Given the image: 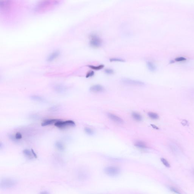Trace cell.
<instances>
[{
  "mask_svg": "<svg viewBox=\"0 0 194 194\" xmlns=\"http://www.w3.org/2000/svg\"><path fill=\"white\" fill-rule=\"evenodd\" d=\"M60 54V51L57 50L52 52L50 54L48 55V57L47 58V61L48 62H52L54 60L58 57Z\"/></svg>",
  "mask_w": 194,
  "mask_h": 194,
  "instance_id": "52a82bcc",
  "label": "cell"
},
{
  "mask_svg": "<svg viewBox=\"0 0 194 194\" xmlns=\"http://www.w3.org/2000/svg\"><path fill=\"white\" fill-rule=\"evenodd\" d=\"M108 117L112 121L118 123H120V124H122L124 122V121L122 119L119 117L118 116L113 114L112 113H108Z\"/></svg>",
  "mask_w": 194,
  "mask_h": 194,
  "instance_id": "9c48e42d",
  "label": "cell"
},
{
  "mask_svg": "<svg viewBox=\"0 0 194 194\" xmlns=\"http://www.w3.org/2000/svg\"><path fill=\"white\" fill-rule=\"evenodd\" d=\"M40 194H49L48 192L46 191H43L42 192H40Z\"/></svg>",
  "mask_w": 194,
  "mask_h": 194,
  "instance_id": "f1b7e54d",
  "label": "cell"
},
{
  "mask_svg": "<svg viewBox=\"0 0 194 194\" xmlns=\"http://www.w3.org/2000/svg\"><path fill=\"white\" fill-rule=\"evenodd\" d=\"M15 137L17 140L21 139L23 137L22 134H21L20 132H18L16 133Z\"/></svg>",
  "mask_w": 194,
  "mask_h": 194,
  "instance_id": "484cf974",
  "label": "cell"
},
{
  "mask_svg": "<svg viewBox=\"0 0 194 194\" xmlns=\"http://www.w3.org/2000/svg\"><path fill=\"white\" fill-rule=\"evenodd\" d=\"M23 153L25 155L29 158H32L34 157L31 150H30L28 149H24L23 150Z\"/></svg>",
  "mask_w": 194,
  "mask_h": 194,
  "instance_id": "5bb4252c",
  "label": "cell"
},
{
  "mask_svg": "<svg viewBox=\"0 0 194 194\" xmlns=\"http://www.w3.org/2000/svg\"><path fill=\"white\" fill-rule=\"evenodd\" d=\"M111 62H124L125 60L123 59L118 58H112L110 59Z\"/></svg>",
  "mask_w": 194,
  "mask_h": 194,
  "instance_id": "ffe728a7",
  "label": "cell"
},
{
  "mask_svg": "<svg viewBox=\"0 0 194 194\" xmlns=\"http://www.w3.org/2000/svg\"><path fill=\"white\" fill-rule=\"evenodd\" d=\"M90 91L94 93L103 92L105 91V88L101 85H95L90 88Z\"/></svg>",
  "mask_w": 194,
  "mask_h": 194,
  "instance_id": "ba28073f",
  "label": "cell"
},
{
  "mask_svg": "<svg viewBox=\"0 0 194 194\" xmlns=\"http://www.w3.org/2000/svg\"><path fill=\"white\" fill-rule=\"evenodd\" d=\"M94 75V72L93 71H90L88 72L87 74H86V78H89V77H90L93 76Z\"/></svg>",
  "mask_w": 194,
  "mask_h": 194,
  "instance_id": "d4e9b609",
  "label": "cell"
},
{
  "mask_svg": "<svg viewBox=\"0 0 194 194\" xmlns=\"http://www.w3.org/2000/svg\"><path fill=\"white\" fill-rule=\"evenodd\" d=\"M148 69L150 71L154 72L156 70L157 67L155 65L153 62L150 61H148L146 63Z\"/></svg>",
  "mask_w": 194,
  "mask_h": 194,
  "instance_id": "7c38bea8",
  "label": "cell"
},
{
  "mask_svg": "<svg viewBox=\"0 0 194 194\" xmlns=\"http://www.w3.org/2000/svg\"><path fill=\"white\" fill-rule=\"evenodd\" d=\"M132 118L137 121H140L142 120V117L140 114L137 112H133L132 114Z\"/></svg>",
  "mask_w": 194,
  "mask_h": 194,
  "instance_id": "4fadbf2b",
  "label": "cell"
},
{
  "mask_svg": "<svg viewBox=\"0 0 194 194\" xmlns=\"http://www.w3.org/2000/svg\"><path fill=\"white\" fill-rule=\"evenodd\" d=\"M122 82L124 84L129 86H142L145 85V83L141 81L127 78H123L122 80Z\"/></svg>",
  "mask_w": 194,
  "mask_h": 194,
  "instance_id": "277c9868",
  "label": "cell"
},
{
  "mask_svg": "<svg viewBox=\"0 0 194 194\" xmlns=\"http://www.w3.org/2000/svg\"><path fill=\"white\" fill-rule=\"evenodd\" d=\"M59 120L58 119H48L44 120L41 123V126H46L51 125V124H55L57 121Z\"/></svg>",
  "mask_w": 194,
  "mask_h": 194,
  "instance_id": "30bf717a",
  "label": "cell"
},
{
  "mask_svg": "<svg viewBox=\"0 0 194 194\" xmlns=\"http://www.w3.org/2000/svg\"><path fill=\"white\" fill-rule=\"evenodd\" d=\"M84 131L86 134L89 135H92L93 134L94 131L91 128L86 127L84 128Z\"/></svg>",
  "mask_w": 194,
  "mask_h": 194,
  "instance_id": "44dd1931",
  "label": "cell"
},
{
  "mask_svg": "<svg viewBox=\"0 0 194 194\" xmlns=\"http://www.w3.org/2000/svg\"><path fill=\"white\" fill-rule=\"evenodd\" d=\"M55 146L57 149L58 150H60V151H63L65 149V147H64L63 145L61 142L60 141H57L55 144Z\"/></svg>",
  "mask_w": 194,
  "mask_h": 194,
  "instance_id": "2e32d148",
  "label": "cell"
},
{
  "mask_svg": "<svg viewBox=\"0 0 194 194\" xmlns=\"http://www.w3.org/2000/svg\"><path fill=\"white\" fill-rule=\"evenodd\" d=\"M135 146L139 148L140 149H146L147 148L148 146L146 143L144 141H137L135 142L134 144Z\"/></svg>",
  "mask_w": 194,
  "mask_h": 194,
  "instance_id": "8fae6325",
  "label": "cell"
},
{
  "mask_svg": "<svg viewBox=\"0 0 194 194\" xmlns=\"http://www.w3.org/2000/svg\"><path fill=\"white\" fill-rule=\"evenodd\" d=\"M9 138L10 140H12V141H17V140L15 136H13L12 135H9Z\"/></svg>",
  "mask_w": 194,
  "mask_h": 194,
  "instance_id": "4316f807",
  "label": "cell"
},
{
  "mask_svg": "<svg viewBox=\"0 0 194 194\" xmlns=\"http://www.w3.org/2000/svg\"><path fill=\"white\" fill-rule=\"evenodd\" d=\"M104 72L106 74L109 75L113 74L114 73L113 69L110 68L106 69L105 70Z\"/></svg>",
  "mask_w": 194,
  "mask_h": 194,
  "instance_id": "cb8c5ba5",
  "label": "cell"
},
{
  "mask_svg": "<svg viewBox=\"0 0 194 194\" xmlns=\"http://www.w3.org/2000/svg\"><path fill=\"white\" fill-rule=\"evenodd\" d=\"M90 44L93 48H99L102 45L103 41L98 35L91 34L90 35Z\"/></svg>",
  "mask_w": 194,
  "mask_h": 194,
  "instance_id": "7a4b0ae2",
  "label": "cell"
},
{
  "mask_svg": "<svg viewBox=\"0 0 194 194\" xmlns=\"http://www.w3.org/2000/svg\"><path fill=\"white\" fill-rule=\"evenodd\" d=\"M105 172L110 176H116L120 174V169L116 166H111L106 167L104 170Z\"/></svg>",
  "mask_w": 194,
  "mask_h": 194,
  "instance_id": "8992f818",
  "label": "cell"
},
{
  "mask_svg": "<svg viewBox=\"0 0 194 194\" xmlns=\"http://www.w3.org/2000/svg\"><path fill=\"white\" fill-rule=\"evenodd\" d=\"M148 116L149 117L153 120H156L159 118V116L157 113H155L149 112L148 113Z\"/></svg>",
  "mask_w": 194,
  "mask_h": 194,
  "instance_id": "9a60e30c",
  "label": "cell"
},
{
  "mask_svg": "<svg viewBox=\"0 0 194 194\" xmlns=\"http://www.w3.org/2000/svg\"><path fill=\"white\" fill-rule=\"evenodd\" d=\"M61 1H40L36 4L34 10L35 12L42 13L51 10L58 6Z\"/></svg>",
  "mask_w": 194,
  "mask_h": 194,
  "instance_id": "6da1fadb",
  "label": "cell"
},
{
  "mask_svg": "<svg viewBox=\"0 0 194 194\" xmlns=\"http://www.w3.org/2000/svg\"><path fill=\"white\" fill-rule=\"evenodd\" d=\"M16 182L12 179H4L1 182V187L3 188H9L13 187L15 185Z\"/></svg>",
  "mask_w": 194,
  "mask_h": 194,
  "instance_id": "5b68a950",
  "label": "cell"
},
{
  "mask_svg": "<svg viewBox=\"0 0 194 194\" xmlns=\"http://www.w3.org/2000/svg\"><path fill=\"white\" fill-rule=\"evenodd\" d=\"M151 126H152V127H153V128H155V129H158V127L154 125V124H151Z\"/></svg>",
  "mask_w": 194,
  "mask_h": 194,
  "instance_id": "f546056e",
  "label": "cell"
},
{
  "mask_svg": "<svg viewBox=\"0 0 194 194\" xmlns=\"http://www.w3.org/2000/svg\"><path fill=\"white\" fill-rule=\"evenodd\" d=\"M30 98L32 100L35 101L41 102L43 101V98L39 96L33 95L31 96Z\"/></svg>",
  "mask_w": 194,
  "mask_h": 194,
  "instance_id": "ac0fdd59",
  "label": "cell"
},
{
  "mask_svg": "<svg viewBox=\"0 0 194 194\" xmlns=\"http://www.w3.org/2000/svg\"><path fill=\"white\" fill-rule=\"evenodd\" d=\"M88 66L93 70L98 71L103 69L104 67V65L103 64H102V65H98L97 66H93V65H89Z\"/></svg>",
  "mask_w": 194,
  "mask_h": 194,
  "instance_id": "e0dca14e",
  "label": "cell"
},
{
  "mask_svg": "<svg viewBox=\"0 0 194 194\" xmlns=\"http://www.w3.org/2000/svg\"><path fill=\"white\" fill-rule=\"evenodd\" d=\"M170 190L172 192H174V193L177 194H181L180 191L178 189L175 188L174 187H171L170 188Z\"/></svg>",
  "mask_w": 194,
  "mask_h": 194,
  "instance_id": "603a6c76",
  "label": "cell"
},
{
  "mask_svg": "<svg viewBox=\"0 0 194 194\" xmlns=\"http://www.w3.org/2000/svg\"><path fill=\"white\" fill-rule=\"evenodd\" d=\"M161 162H162V163H163V164L165 166H166L167 167H170V164L168 163V162L167 160H166L164 158H161Z\"/></svg>",
  "mask_w": 194,
  "mask_h": 194,
  "instance_id": "7402d4cb",
  "label": "cell"
},
{
  "mask_svg": "<svg viewBox=\"0 0 194 194\" xmlns=\"http://www.w3.org/2000/svg\"><path fill=\"white\" fill-rule=\"evenodd\" d=\"M31 151L32 152V154L33 155L34 157H35V158H36L37 157V155L36 154V153H35V152L34 151V150L33 149H31Z\"/></svg>",
  "mask_w": 194,
  "mask_h": 194,
  "instance_id": "83f0119b",
  "label": "cell"
},
{
  "mask_svg": "<svg viewBox=\"0 0 194 194\" xmlns=\"http://www.w3.org/2000/svg\"><path fill=\"white\" fill-rule=\"evenodd\" d=\"M54 125L58 128L63 129L67 127L74 126L76 124L72 120H69L63 121L59 120L55 123Z\"/></svg>",
  "mask_w": 194,
  "mask_h": 194,
  "instance_id": "3957f363",
  "label": "cell"
},
{
  "mask_svg": "<svg viewBox=\"0 0 194 194\" xmlns=\"http://www.w3.org/2000/svg\"><path fill=\"white\" fill-rule=\"evenodd\" d=\"M186 60H187V59L185 58L182 57H179L174 59V60H172L171 63H174L175 62H180V61H185Z\"/></svg>",
  "mask_w": 194,
  "mask_h": 194,
  "instance_id": "d6986e66",
  "label": "cell"
}]
</instances>
